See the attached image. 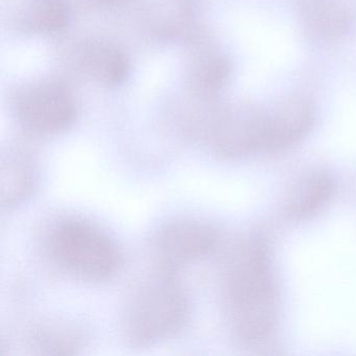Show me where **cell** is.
I'll use <instances>...</instances> for the list:
<instances>
[{
  "label": "cell",
  "mask_w": 356,
  "mask_h": 356,
  "mask_svg": "<svg viewBox=\"0 0 356 356\" xmlns=\"http://www.w3.org/2000/svg\"><path fill=\"white\" fill-rule=\"evenodd\" d=\"M314 122V108L305 97H285L272 110H266L264 149L279 152L293 147L309 133Z\"/></svg>",
  "instance_id": "52a82bcc"
},
{
  "label": "cell",
  "mask_w": 356,
  "mask_h": 356,
  "mask_svg": "<svg viewBox=\"0 0 356 356\" xmlns=\"http://www.w3.org/2000/svg\"><path fill=\"white\" fill-rule=\"evenodd\" d=\"M218 241V231L211 225L195 218H180L160 227L152 245L159 268L178 273L185 264L211 253Z\"/></svg>",
  "instance_id": "5b68a950"
},
{
  "label": "cell",
  "mask_w": 356,
  "mask_h": 356,
  "mask_svg": "<svg viewBox=\"0 0 356 356\" xmlns=\"http://www.w3.org/2000/svg\"><path fill=\"white\" fill-rule=\"evenodd\" d=\"M189 314L188 295L177 272L158 268L129 301L124 332L135 347L154 345L180 332Z\"/></svg>",
  "instance_id": "7a4b0ae2"
},
{
  "label": "cell",
  "mask_w": 356,
  "mask_h": 356,
  "mask_svg": "<svg viewBox=\"0 0 356 356\" xmlns=\"http://www.w3.org/2000/svg\"><path fill=\"white\" fill-rule=\"evenodd\" d=\"M84 62L97 78L107 85L122 83L128 74V60L108 45L92 44L85 49Z\"/></svg>",
  "instance_id": "8fae6325"
},
{
  "label": "cell",
  "mask_w": 356,
  "mask_h": 356,
  "mask_svg": "<svg viewBox=\"0 0 356 356\" xmlns=\"http://www.w3.org/2000/svg\"><path fill=\"white\" fill-rule=\"evenodd\" d=\"M22 124L39 135L67 130L76 118V107L67 89L56 83H40L24 89L16 102Z\"/></svg>",
  "instance_id": "8992f818"
},
{
  "label": "cell",
  "mask_w": 356,
  "mask_h": 356,
  "mask_svg": "<svg viewBox=\"0 0 356 356\" xmlns=\"http://www.w3.org/2000/svg\"><path fill=\"white\" fill-rule=\"evenodd\" d=\"M230 76V63L220 55L204 58L197 67L195 81L205 93H213L224 86Z\"/></svg>",
  "instance_id": "4fadbf2b"
},
{
  "label": "cell",
  "mask_w": 356,
  "mask_h": 356,
  "mask_svg": "<svg viewBox=\"0 0 356 356\" xmlns=\"http://www.w3.org/2000/svg\"><path fill=\"white\" fill-rule=\"evenodd\" d=\"M32 341L36 349L47 354L74 353V349L80 345V339L74 331L57 326L39 329L33 335Z\"/></svg>",
  "instance_id": "7c38bea8"
},
{
  "label": "cell",
  "mask_w": 356,
  "mask_h": 356,
  "mask_svg": "<svg viewBox=\"0 0 356 356\" xmlns=\"http://www.w3.org/2000/svg\"><path fill=\"white\" fill-rule=\"evenodd\" d=\"M333 191L334 179L330 172L325 170L310 172L291 188L285 201V213L295 220L312 216L328 202Z\"/></svg>",
  "instance_id": "9c48e42d"
},
{
  "label": "cell",
  "mask_w": 356,
  "mask_h": 356,
  "mask_svg": "<svg viewBox=\"0 0 356 356\" xmlns=\"http://www.w3.org/2000/svg\"><path fill=\"white\" fill-rule=\"evenodd\" d=\"M37 186L34 163L24 154H9L1 162V205L14 209L32 197Z\"/></svg>",
  "instance_id": "30bf717a"
},
{
  "label": "cell",
  "mask_w": 356,
  "mask_h": 356,
  "mask_svg": "<svg viewBox=\"0 0 356 356\" xmlns=\"http://www.w3.org/2000/svg\"><path fill=\"white\" fill-rule=\"evenodd\" d=\"M298 10L306 33L326 42L343 36L353 20L346 0H298Z\"/></svg>",
  "instance_id": "ba28073f"
},
{
  "label": "cell",
  "mask_w": 356,
  "mask_h": 356,
  "mask_svg": "<svg viewBox=\"0 0 356 356\" xmlns=\"http://www.w3.org/2000/svg\"><path fill=\"white\" fill-rule=\"evenodd\" d=\"M31 22L39 32H58L67 24V11L60 0H40L33 9Z\"/></svg>",
  "instance_id": "5bb4252c"
},
{
  "label": "cell",
  "mask_w": 356,
  "mask_h": 356,
  "mask_svg": "<svg viewBox=\"0 0 356 356\" xmlns=\"http://www.w3.org/2000/svg\"><path fill=\"white\" fill-rule=\"evenodd\" d=\"M45 250L60 270L84 282L109 280L122 266V252L115 239L84 218L56 222L47 233Z\"/></svg>",
  "instance_id": "3957f363"
},
{
  "label": "cell",
  "mask_w": 356,
  "mask_h": 356,
  "mask_svg": "<svg viewBox=\"0 0 356 356\" xmlns=\"http://www.w3.org/2000/svg\"><path fill=\"white\" fill-rule=\"evenodd\" d=\"M228 301L235 337L247 345L266 341L277 322L270 260L259 243L243 252L230 277Z\"/></svg>",
  "instance_id": "6da1fadb"
},
{
  "label": "cell",
  "mask_w": 356,
  "mask_h": 356,
  "mask_svg": "<svg viewBox=\"0 0 356 356\" xmlns=\"http://www.w3.org/2000/svg\"><path fill=\"white\" fill-rule=\"evenodd\" d=\"M102 1H106V3H111V1H114V0H102Z\"/></svg>",
  "instance_id": "9a60e30c"
},
{
  "label": "cell",
  "mask_w": 356,
  "mask_h": 356,
  "mask_svg": "<svg viewBox=\"0 0 356 356\" xmlns=\"http://www.w3.org/2000/svg\"><path fill=\"white\" fill-rule=\"evenodd\" d=\"M266 110L241 104L216 112L204 130L206 140L218 155L235 158L264 149Z\"/></svg>",
  "instance_id": "277c9868"
}]
</instances>
